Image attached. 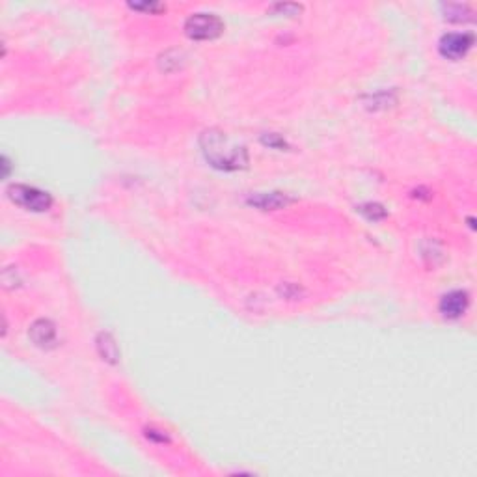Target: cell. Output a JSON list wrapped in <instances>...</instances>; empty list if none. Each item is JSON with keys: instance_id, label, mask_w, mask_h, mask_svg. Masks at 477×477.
<instances>
[{"instance_id": "5", "label": "cell", "mask_w": 477, "mask_h": 477, "mask_svg": "<svg viewBox=\"0 0 477 477\" xmlns=\"http://www.w3.org/2000/svg\"><path fill=\"white\" fill-rule=\"evenodd\" d=\"M468 304H470V299H468L466 291H451V293L442 296L440 311L447 319H457L468 310Z\"/></svg>"}, {"instance_id": "9", "label": "cell", "mask_w": 477, "mask_h": 477, "mask_svg": "<svg viewBox=\"0 0 477 477\" xmlns=\"http://www.w3.org/2000/svg\"><path fill=\"white\" fill-rule=\"evenodd\" d=\"M360 213L365 215L370 220H382L386 216V211L382 209V205L379 204H365L360 207Z\"/></svg>"}, {"instance_id": "8", "label": "cell", "mask_w": 477, "mask_h": 477, "mask_svg": "<svg viewBox=\"0 0 477 477\" xmlns=\"http://www.w3.org/2000/svg\"><path fill=\"white\" fill-rule=\"evenodd\" d=\"M97 347H99V353H101L103 360H108V362H116L118 358V347L114 344V339L108 336V334H101L99 339H97Z\"/></svg>"}, {"instance_id": "7", "label": "cell", "mask_w": 477, "mask_h": 477, "mask_svg": "<svg viewBox=\"0 0 477 477\" xmlns=\"http://www.w3.org/2000/svg\"><path fill=\"white\" fill-rule=\"evenodd\" d=\"M291 200L285 196V194L280 192H263V194H254L248 198V204L258 207V209L268 211V209H282L285 205L289 204Z\"/></svg>"}, {"instance_id": "6", "label": "cell", "mask_w": 477, "mask_h": 477, "mask_svg": "<svg viewBox=\"0 0 477 477\" xmlns=\"http://www.w3.org/2000/svg\"><path fill=\"white\" fill-rule=\"evenodd\" d=\"M30 338L39 347H51L56 341V328L47 319H39L30 327Z\"/></svg>"}, {"instance_id": "2", "label": "cell", "mask_w": 477, "mask_h": 477, "mask_svg": "<svg viewBox=\"0 0 477 477\" xmlns=\"http://www.w3.org/2000/svg\"><path fill=\"white\" fill-rule=\"evenodd\" d=\"M8 196L13 204L21 205L28 211H36V213H44L53 205V198L47 192L36 187H28V185H11L8 188Z\"/></svg>"}, {"instance_id": "1", "label": "cell", "mask_w": 477, "mask_h": 477, "mask_svg": "<svg viewBox=\"0 0 477 477\" xmlns=\"http://www.w3.org/2000/svg\"><path fill=\"white\" fill-rule=\"evenodd\" d=\"M202 151L205 159L218 170L224 172H235L248 164V151L244 145L230 140L224 133L211 129L202 134L200 138Z\"/></svg>"}, {"instance_id": "10", "label": "cell", "mask_w": 477, "mask_h": 477, "mask_svg": "<svg viewBox=\"0 0 477 477\" xmlns=\"http://www.w3.org/2000/svg\"><path fill=\"white\" fill-rule=\"evenodd\" d=\"M133 10H144V11H159L162 10V4H155V2H145V4H131Z\"/></svg>"}, {"instance_id": "3", "label": "cell", "mask_w": 477, "mask_h": 477, "mask_svg": "<svg viewBox=\"0 0 477 477\" xmlns=\"http://www.w3.org/2000/svg\"><path fill=\"white\" fill-rule=\"evenodd\" d=\"M222 30H224V25L213 13H194L185 22V32L188 38L198 39V41L218 38Z\"/></svg>"}, {"instance_id": "4", "label": "cell", "mask_w": 477, "mask_h": 477, "mask_svg": "<svg viewBox=\"0 0 477 477\" xmlns=\"http://www.w3.org/2000/svg\"><path fill=\"white\" fill-rule=\"evenodd\" d=\"M473 36L466 32H455V34H445L444 38L440 39V53L444 54L445 58L459 60L472 48Z\"/></svg>"}]
</instances>
